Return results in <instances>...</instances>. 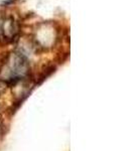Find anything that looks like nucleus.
Masks as SVG:
<instances>
[]
</instances>
